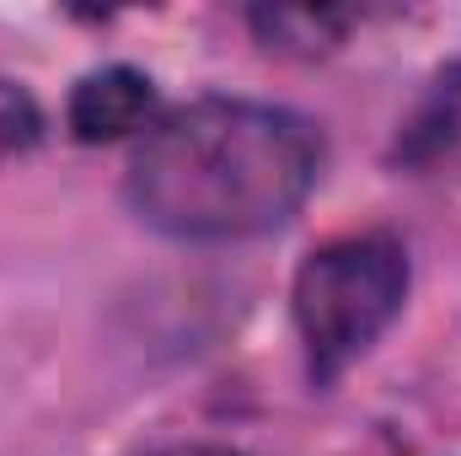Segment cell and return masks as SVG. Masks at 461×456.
Segmentation results:
<instances>
[{"label":"cell","mask_w":461,"mask_h":456,"mask_svg":"<svg viewBox=\"0 0 461 456\" xmlns=\"http://www.w3.org/2000/svg\"><path fill=\"white\" fill-rule=\"evenodd\" d=\"M322 167L317 129L290 108L204 97L167 114L129 161L140 221L194 242L285 226Z\"/></svg>","instance_id":"obj_1"},{"label":"cell","mask_w":461,"mask_h":456,"mask_svg":"<svg viewBox=\"0 0 461 456\" xmlns=\"http://www.w3.org/2000/svg\"><path fill=\"white\" fill-rule=\"evenodd\" d=\"M408 296V258L392 236L365 231L317 247L295 274V328L312 376H339L386 333Z\"/></svg>","instance_id":"obj_2"},{"label":"cell","mask_w":461,"mask_h":456,"mask_svg":"<svg viewBox=\"0 0 461 456\" xmlns=\"http://www.w3.org/2000/svg\"><path fill=\"white\" fill-rule=\"evenodd\" d=\"M156 114V87L150 76H140L134 65H108L92 70L76 92H70V134L81 145H108L134 129H145Z\"/></svg>","instance_id":"obj_3"},{"label":"cell","mask_w":461,"mask_h":456,"mask_svg":"<svg viewBox=\"0 0 461 456\" xmlns=\"http://www.w3.org/2000/svg\"><path fill=\"white\" fill-rule=\"evenodd\" d=\"M252 27H258L263 49L317 59V54L344 43L348 16L344 11H328V5H274V11H252Z\"/></svg>","instance_id":"obj_4"},{"label":"cell","mask_w":461,"mask_h":456,"mask_svg":"<svg viewBox=\"0 0 461 456\" xmlns=\"http://www.w3.org/2000/svg\"><path fill=\"white\" fill-rule=\"evenodd\" d=\"M38 134H43V114H38V103H32L16 81L0 76V161L32 150Z\"/></svg>","instance_id":"obj_5"}]
</instances>
